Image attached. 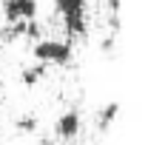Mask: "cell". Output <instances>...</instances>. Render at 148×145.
<instances>
[{
    "mask_svg": "<svg viewBox=\"0 0 148 145\" xmlns=\"http://www.w3.org/2000/svg\"><path fill=\"white\" fill-rule=\"evenodd\" d=\"M17 131H23V134H34V131H37V120L29 117V114H23V117L17 120Z\"/></svg>",
    "mask_w": 148,
    "mask_h": 145,
    "instance_id": "52a82bcc",
    "label": "cell"
},
{
    "mask_svg": "<svg viewBox=\"0 0 148 145\" xmlns=\"http://www.w3.org/2000/svg\"><path fill=\"white\" fill-rule=\"evenodd\" d=\"M32 54H34L37 63L43 66H66L74 54L71 40H54V37H40L34 46H32Z\"/></svg>",
    "mask_w": 148,
    "mask_h": 145,
    "instance_id": "6da1fadb",
    "label": "cell"
},
{
    "mask_svg": "<svg viewBox=\"0 0 148 145\" xmlns=\"http://www.w3.org/2000/svg\"><path fill=\"white\" fill-rule=\"evenodd\" d=\"M43 77H46V66H43V63H34V66L23 68V74H20V83L32 88V85H37V83H40Z\"/></svg>",
    "mask_w": 148,
    "mask_h": 145,
    "instance_id": "8992f818",
    "label": "cell"
},
{
    "mask_svg": "<svg viewBox=\"0 0 148 145\" xmlns=\"http://www.w3.org/2000/svg\"><path fill=\"white\" fill-rule=\"evenodd\" d=\"M54 12L63 20V29L69 37H83L88 23H86V0H54Z\"/></svg>",
    "mask_w": 148,
    "mask_h": 145,
    "instance_id": "7a4b0ae2",
    "label": "cell"
},
{
    "mask_svg": "<svg viewBox=\"0 0 148 145\" xmlns=\"http://www.w3.org/2000/svg\"><path fill=\"white\" fill-rule=\"evenodd\" d=\"M3 17H6V23L34 20L37 17V0H3Z\"/></svg>",
    "mask_w": 148,
    "mask_h": 145,
    "instance_id": "3957f363",
    "label": "cell"
},
{
    "mask_svg": "<svg viewBox=\"0 0 148 145\" xmlns=\"http://www.w3.org/2000/svg\"><path fill=\"white\" fill-rule=\"evenodd\" d=\"M117 117H120V103H106L103 111L97 114V128H100V131H108L111 122H114Z\"/></svg>",
    "mask_w": 148,
    "mask_h": 145,
    "instance_id": "5b68a950",
    "label": "cell"
},
{
    "mask_svg": "<svg viewBox=\"0 0 148 145\" xmlns=\"http://www.w3.org/2000/svg\"><path fill=\"white\" fill-rule=\"evenodd\" d=\"M108 6V14H120V0H106Z\"/></svg>",
    "mask_w": 148,
    "mask_h": 145,
    "instance_id": "ba28073f",
    "label": "cell"
},
{
    "mask_svg": "<svg viewBox=\"0 0 148 145\" xmlns=\"http://www.w3.org/2000/svg\"><path fill=\"white\" fill-rule=\"evenodd\" d=\"M54 134L60 140H74V137L80 134V111L77 108L63 111V114L57 117V122H54Z\"/></svg>",
    "mask_w": 148,
    "mask_h": 145,
    "instance_id": "277c9868",
    "label": "cell"
}]
</instances>
